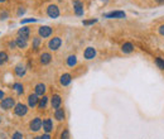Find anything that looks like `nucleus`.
Segmentation results:
<instances>
[{
	"label": "nucleus",
	"mask_w": 164,
	"mask_h": 139,
	"mask_svg": "<svg viewBox=\"0 0 164 139\" xmlns=\"http://www.w3.org/2000/svg\"><path fill=\"white\" fill-rule=\"evenodd\" d=\"M62 43H63V41H62V38L59 36H53L47 42V48H48L49 52H57L62 47Z\"/></svg>",
	"instance_id": "nucleus-1"
},
{
	"label": "nucleus",
	"mask_w": 164,
	"mask_h": 139,
	"mask_svg": "<svg viewBox=\"0 0 164 139\" xmlns=\"http://www.w3.org/2000/svg\"><path fill=\"white\" fill-rule=\"evenodd\" d=\"M42 125H43V120L41 116H34L29 124H28V128L32 133H38L39 130H42Z\"/></svg>",
	"instance_id": "nucleus-2"
},
{
	"label": "nucleus",
	"mask_w": 164,
	"mask_h": 139,
	"mask_svg": "<svg viewBox=\"0 0 164 139\" xmlns=\"http://www.w3.org/2000/svg\"><path fill=\"white\" fill-rule=\"evenodd\" d=\"M46 14H47L48 18H52V19L59 18V15H61L59 7H58L57 4H49V5H47V8H46Z\"/></svg>",
	"instance_id": "nucleus-3"
},
{
	"label": "nucleus",
	"mask_w": 164,
	"mask_h": 139,
	"mask_svg": "<svg viewBox=\"0 0 164 139\" xmlns=\"http://www.w3.org/2000/svg\"><path fill=\"white\" fill-rule=\"evenodd\" d=\"M37 34L42 38V39H46V38H51L53 36V28L49 27V25H41L37 28Z\"/></svg>",
	"instance_id": "nucleus-4"
},
{
	"label": "nucleus",
	"mask_w": 164,
	"mask_h": 139,
	"mask_svg": "<svg viewBox=\"0 0 164 139\" xmlns=\"http://www.w3.org/2000/svg\"><path fill=\"white\" fill-rule=\"evenodd\" d=\"M15 105H17V101H15V99L13 96H7L0 101V108H2L3 110H5V111H8L10 109H14Z\"/></svg>",
	"instance_id": "nucleus-5"
},
{
	"label": "nucleus",
	"mask_w": 164,
	"mask_h": 139,
	"mask_svg": "<svg viewBox=\"0 0 164 139\" xmlns=\"http://www.w3.org/2000/svg\"><path fill=\"white\" fill-rule=\"evenodd\" d=\"M13 111H14V114H15L17 116L23 118V116H25V115L28 114L29 106H28L27 104H24V103H17V105H15L14 109H13Z\"/></svg>",
	"instance_id": "nucleus-6"
},
{
	"label": "nucleus",
	"mask_w": 164,
	"mask_h": 139,
	"mask_svg": "<svg viewBox=\"0 0 164 139\" xmlns=\"http://www.w3.org/2000/svg\"><path fill=\"white\" fill-rule=\"evenodd\" d=\"M72 7H73V13L77 17H82L85 14V5L81 0H72Z\"/></svg>",
	"instance_id": "nucleus-7"
},
{
	"label": "nucleus",
	"mask_w": 164,
	"mask_h": 139,
	"mask_svg": "<svg viewBox=\"0 0 164 139\" xmlns=\"http://www.w3.org/2000/svg\"><path fill=\"white\" fill-rule=\"evenodd\" d=\"M53 59V56H52V52L49 51H44L42 53H39V57H38V61L42 66H48Z\"/></svg>",
	"instance_id": "nucleus-8"
},
{
	"label": "nucleus",
	"mask_w": 164,
	"mask_h": 139,
	"mask_svg": "<svg viewBox=\"0 0 164 139\" xmlns=\"http://www.w3.org/2000/svg\"><path fill=\"white\" fill-rule=\"evenodd\" d=\"M104 18H106V19H125L126 13L123 10H111L109 13H105Z\"/></svg>",
	"instance_id": "nucleus-9"
},
{
	"label": "nucleus",
	"mask_w": 164,
	"mask_h": 139,
	"mask_svg": "<svg viewBox=\"0 0 164 139\" xmlns=\"http://www.w3.org/2000/svg\"><path fill=\"white\" fill-rule=\"evenodd\" d=\"M96 56H97V49H96L95 47L89 46V47L85 48V51H84V59H86V61H92V59L96 58Z\"/></svg>",
	"instance_id": "nucleus-10"
},
{
	"label": "nucleus",
	"mask_w": 164,
	"mask_h": 139,
	"mask_svg": "<svg viewBox=\"0 0 164 139\" xmlns=\"http://www.w3.org/2000/svg\"><path fill=\"white\" fill-rule=\"evenodd\" d=\"M62 103H63V100H62V96L59 95V94H53L51 97H49V105H51V108L52 109H58V108H61L62 106Z\"/></svg>",
	"instance_id": "nucleus-11"
},
{
	"label": "nucleus",
	"mask_w": 164,
	"mask_h": 139,
	"mask_svg": "<svg viewBox=\"0 0 164 139\" xmlns=\"http://www.w3.org/2000/svg\"><path fill=\"white\" fill-rule=\"evenodd\" d=\"M134 51H135V44L133 42L126 41V42L121 43V46H120V52L123 54H131Z\"/></svg>",
	"instance_id": "nucleus-12"
},
{
	"label": "nucleus",
	"mask_w": 164,
	"mask_h": 139,
	"mask_svg": "<svg viewBox=\"0 0 164 139\" xmlns=\"http://www.w3.org/2000/svg\"><path fill=\"white\" fill-rule=\"evenodd\" d=\"M72 80H73V76L69 74V72H63L61 76H59V85L62 86V87H67V86H69L71 85V82H72Z\"/></svg>",
	"instance_id": "nucleus-13"
},
{
	"label": "nucleus",
	"mask_w": 164,
	"mask_h": 139,
	"mask_svg": "<svg viewBox=\"0 0 164 139\" xmlns=\"http://www.w3.org/2000/svg\"><path fill=\"white\" fill-rule=\"evenodd\" d=\"M27 70H28V67H27L23 62H19V63H17L15 67H14V74H15V76H18V77H24L25 74H27Z\"/></svg>",
	"instance_id": "nucleus-14"
},
{
	"label": "nucleus",
	"mask_w": 164,
	"mask_h": 139,
	"mask_svg": "<svg viewBox=\"0 0 164 139\" xmlns=\"http://www.w3.org/2000/svg\"><path fill=\"white\" fill-rule=\"evenodd\" d=\"M38 101H39V96L34 92L29 94L27 97V105L29 106V109H36L38 106Z\"/></svg>",
	"instance_id": "nucleus-15"
},
{
	"label": "nucleus",
	"mask_w": 164,
	"mask_h": 139,
	"mask_svg": "<svg viewBox=\"0 0 164 139\" xmlns=\"http://www.w3.org/2000/svg\"><path fill=\"white\" fill-rule=\"evenodd\" d=\"M42 129H43V131H44V133L51 134V133L54 130V123H53V120H52L51 118H46V119H43V125H42Z\"/></svg>",
	"instance_id": "nucleus-16"
},
{
	"label": "nucleus",
	"mask_w": 164,
	"mask_h": 139,
	"mask_svg": "<svg viewBox=\"0 0 164 139\" xmlns=\"http://www.w3.org/2000/svg\"><path fill=\"white\" fill-rule=\"evenodd\" d=\"M53 116H54V119H56L58 123H63V121L66 120V109H64L63 106L56 109L54 113H53Z\"/></svg>",
	"instance_id": "nucleus-17"
},
{
	"label": "nucleus",
	"mask_w": 164,
	"mask_h": 139,
	"mask_svg": "<svg viewBox=\"0 0 164 139\" xmlns=\"http://www.w3.org/2000/svg\"><path fill=\"white\" fill-rule=\"evenodd\" d=\"M33 92L37 94L39 97H41V96H44L46 92H47V85H46L44 82H38V84H36Z\"/></svg>",
	"instance_id": "nucleus-18"
},
{
	"label": "nucleus",
	"mask_w": 164,
	"mask_h": 139,
	"mask_svg": "<svg viewBox=\"0 0 164 139\" xmlns=\"http://www.w3.org/2000/svg\"><path fill=\"white\" fill-rule=\"evenodd\" d=\"M78 63V58L76 54H68L67 58H66V66L68 68H74Z\"/></svg>",
	"instance_id": "nucleus-19"
},
{
	"label": "nucleus",
	"mask_w": 164,
	"mask_h": 139,
	"mask_svg": "<svg viewBox=\"0 0 164 139\" xmlns=\"http://www.w3.org/2000/svg\"><path fill=\"white\" fill-rule=\"evenodd\" d=\"M48 104H49V97L47 96V95H44V96H41L39 97V101H38V110H41V111H43V110H46L47 108H48Z\"/></svg>",
	"instance_id": "nucleus-20"
},
{
	"label": "nucleus",
	"mask_w": 164,
	"mask_h": 139,
	"mask_svg": "<svg viewBox=\"0 0 164 139\" xmlns=\"http://www.w3.org/2000/svg\"><path fill=\"white\" fill-rule=\"evenodd\" d=\"M18 36L22 37V38H24V39H27V41H29V38H30V27L19 28L18 29Z\"/></svg>",
	"instance_id": "nucleus-21"
},
{
	"label": "nucleus",
	"mask_w": 164,
	"mask_h": 139,
	"mask_svg": "<svg viewBox=\"0 0 164 139\" xmlns=\"http://www.w3.org/2000/svg\"><path fill=\"white\" fill-rule=\"evenodd\" d=\"M41 47H42V38L39 36H34L32 38V49L34 52H38Z\"/></svg>",
	"instance_id": "nucleus-22"
},
{
	"label": "nucleus",
	"mask_w": 164,
	"mask_h": 139,
	"mask_svg": "<svg viewBox=\"0 0 164 139\" xmlns=\"http://www.w3.org/2000/svg\"><path fill=\"white\" fill-rule=\"evenodd\" d=\"M154 64L159 71H164V57L161 56H155L154 57Z\"/></svg>",
	"instance_id": "nucleus-23"
},
{
	"label": "nucleus",
	"mask_w": 164,
	"mask_h": 139,
	"mask_svg": "<svg viewBox=\"0 0 164 139\" xmlns=\"http://www.w3.org/2000/svg\"><path fill=\"white\" fill-rule=\"evenodd\" d=\"M15 43H17V48H20V49H25L27 47H28V41L27 39H24V38H22V37H17L15 39Z\"/></svg>",
	"instance_id": "nucleus-24"
},
{
	"label": "nucleus",
	"mask_w": 164,
	"mask_h": 139,
	"mask_svg": "<svg viewBox=\"0 0 164 139\" xmlns=\"http://www.w3.org/2000/svg\"><path fill=\"white\" fill-rule=\"evenodd\" d=\"M13 89L15 90V92H17L18 96H20V95L24 94V85L22 82H14L13 84Z\"/></svg>",
	"instance_id": "nucleus-25"
},
{
	"label": "nucleus",
	"mask_w": 164,
	"mask_h": 139,
	"mask_svg": "<svg viewBox=\"0 0 164 139\" xmlns=\"http://www.w3.org/2000/svg\"><path fill=\"white\" fill-rule=\"evenodd\" d=\"M9 61V54L5 51H0V66L7 64Z\"/></svg>",
	"instance_id": "nucleus-26"
},
{
	"label": "nucleus",
	"mask_w": 164,
	"mask_h": 139,
	"mask_svg": "<svg viewBox=\"0 0 164 139\" xmlns=\"http://www.w3.org/2000/svg\"><path fill=\"white\" fill-rule=\"evenodd\" d=\"M59 139H71V134H69V129H68V128H64V129L61 131Z\"/></svg>",
	"instance_id": "nucleus-27"
},
{
	"label": "nucleus",
	"mask_w": 164,
	"mask_h": 139,
	"mask_svg": "<svg viewBox=\"0 0 164 139\" xmlns=\"http://www.w3.org/2000/svg\"><path fill=\"white\" fill-rule=\"evenodd\" d=\"M10 139H24V135H23V133H20L19 130H15V131L12 134Z\"/></svg>",
	"instance_id": "nucleus-28"
},
{
	"label": "nucleus",
	"mask_w": 164,
	"mask_h": 139,
	"mask_svg": "<svg viewBox=\"0 0 164 139\" xmlns=\"http://www.w3.org/2000/svg\"><path fill=\"white\" fill-rule=\"evenodd\" d=\"M25 12H27L25 7H18V9H17V15H18V17H22V15L25 14Z\"/></svg>",
	"instance_id": "nucleus-29"
},
{
	"label": "nucleus",
	"mask_w": 164,
	"mask_h": 139,
	"mask_svg": "<svg viewBox=\"0 0 164 139\" xmlns=\"http://www.w3.org/2000/svg\"><path fill=\"white\" fill-rule=\"evenodd\" d=\"M8 18H9V12L3 10L2 13H0V20H7Z\"/></svg>",
	"instance_id": "nucleus-30"
},
{
	"label": "nucleus",
	"mask_w": 164,
	"mask_h": 139,
	"mask_svg": "<svg viewBox=\"0 0 164 139\" xmlns=\"http://www.w3.org/2000/svg\"><path fill=\"white\" fill-rule=\"evenodd\" d=\"M156 33H158L160 37H164V23L160 24V25L156 28Z\"/></svg>",
	"instance_id": "nucleus-31"
},
{
	"label": "nucleus",
	"mask_w": 164,
	"mask_h": 139,
	"mask_svg": "<svg viewBox=\"0 0 164 139\" xmlns=\"http://www.w3.org/2000/svg\"><path fill=\"white\" fill-rule=\"evenodd\" d=\"M82 23H84V25H92V24L97 23V19H89V20H84Z\"/></svg>",
	"instance_id": "nucleus-32"
},
{
	"label": "nucleus",
	"mask_w": 164,
	"mask_h": 139,
	"mask_svg": "<svg viewBox=\"0 0 164 139\" xmlns=\"http://www.w3.org/2000/svg\"><path fill=\"white\" fill-rule=\"evenodd\" d=\"M32 22L34 23V22H37V19H34V18H29V19H22V20H20V23H22V24H25V23H32Z\"/></svg>",
	"instance_id": "nucleus-33"
},
{
	"label": "nucleus",
	"mask_w": 164,
	"mask_h": 139,
	"mask_svg": "<svg viewBox=\"0 0 164 139\" xmlns=\"http://www.w3.org/2000/svg\"><path fill=\"white\" fill-rule=\"evenodd\" d=\"M8 47H9L10 49H15V48H17L15 41H9V42H8Z\"/></svg>",
	"instance_id": "nucleus-34"
},
{
	"label": "nucleus",
	"mask_w": 164,
	"mask_h": 139,
	"mask_svg": "<svg viewBox=\"0 0 164 139\" xmlns=\"http://www.w3.org/2000/svg\"><path fill=\"white\" fill-rule=\"evenodd\" d=\"M41 139H52V136H51V134L44 133V134H42V135H41Z\"/></svg>",
	"instance_id": "nucleus-35"
},
{
	"label": "nucleus",
	"mask_w": 164,
	"mask_h": 139,
	"mask_svg": "<svg viewBox=\"0 0 164 139\" xmlns=\"http://www.w3.org/2000/svg\"><path fill=\"white\" fill-rule=\"evenodd\" d=\"M156 5H164V0H153Z\"/></svg>",
	"instance_id": "nucleus-36"
},
{
	"label": "nucleus",
	"mask_w": 164,
	"mask_h": 139,
	"mask_svg": "<svg viewBox=\"0 0 164 139\" xmlns=\"http://www.w3.org/2000/svg\"><path fill=\"white\" fill-rule=\"evenodd\" d=\"M4 97H5V92L3 90H0V101H2Z\"/></svg>",
	"instance_id": "nucleus-37"
},
{
	"label": "nucleus",
	"mask_w": 164,
	"mask_h": 139,
	"mask_svg": "<svg viewBox=\"0 0 164 139\" xmlns=\"http://www.w3.org/2000/svg\"><path fill=\"white\" fill-rule=\"evenodd\" d=\"M33 139H41V135H39V136H38V135H37V136H33Z\"/></svg>",
	"instance_id": "nucleus-38"
},
{
	"label": "nucleus",
	"mask_w": 164,
	"mask_h": 139,
	"mask_svg": "<svg viewBox=\"0 0 164 139\" xmlns=\"http://www.w3.org/2000/svg\"><path fill=\"white\" fill-rule=\"evenodd\" d=\"M7 2V0H0V3H5Z\"/></svg>",
	"instance_id": "nucleus-39"
},
{
	"label": "nucleus",
	"mask_w": 164,
	"mask_h": 139,
	"mask_svg": "<svg viewBox=\"0 0 164 139\" xmlns=\"http://www.w3.org/2000/svg\"><path fill=\"white\" fill-rule=\"evenodd\" d=\"M0 123H2V118H0Z\"/></svg>",
	"instance_id": "nucleus-40"
},
{
	"label": "nucleus",
	"mask_w": 164,
	"mask_h": 139,
	"mask_svg": "<svg viewBox=\"0 0 164 139\" xmlns=\"http://www.w3.org/2000/svg\"><path fill=\"white\" fill-rule=\"evenodd\" d=\"M105 2H107V0H105Z\"/></svg>",
	"instance_id": "nucleus-41"
},
{
	"label": "nucleus",
	"mask_w": 164,
	"mask_h": 139,
	"mask_svg": "<svg viewBox=\"0 0 164 139\" xmlns=\"http://www.w3.org/2000/svg\"><path fill=\"white\" fill-rule=\"evenodd\" d=\"M163 47H164V44H163Z\"/></svg>",
	"instance_id": "nucleus-42"
}]
</instances>
